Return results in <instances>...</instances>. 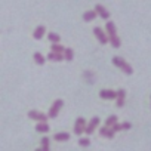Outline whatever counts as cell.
I'll return each mask as SVG.
<instances>
[{
	"label": "cell",
	"mask_w": 151,
	"mask_h": 151,
	"mask_svg": "<svg viewBox=\"0 0 151 151\" xmlns=\"http://www.w3.org/2000/svg\"><path fill=\"white\" fill-rule=\"evenodd\" d=\"M120 127H122V130H127V129L132 127V124L129 122H124V123H120Z\"/></svg>",
	"instance_id": "25"
},
{
	"label": "cell",
	"mask_w": 151,
	"mask_h": 151,
	"mask_svg": "<svg viewBox=\"0 0 151 151\" xmlns=\"http://www.w3.org/2000/svg\"><path fill=\"white\" fill-rule=\"evenodd\" d=\"M28 117L34 122H46L47 120V116L42 111H36V110H30L28 111Z\"/></svg>",
	"instance_id": "4"
},
{
	"label": "cell",
	"mask_w": 151,
	"mask_h": 151,
	"mask_svg": "<svg viewBox=\"0 0 151 151\" xmlns=\"http://www.w3.org/2000/svg\"><path fill=\"white\" fill-rule=\"evenodd\" d=\"M46 58H47L49 61H53V62H61V61H64V53H56V52H49Z\"/></svg>",
	"instance_id": "12"
},
{
	"label": "cell",
	"mask_w": 151,
	"mask_h": 151,
	"mask_svg": "<svg viewBox=\"0 0 151 151\" xmlns=\"http://www.w3.org/2000/svg\"><path fill=\"white\" fill-rule=\"evenodd\" d=\"M47 39H49L52 43H59V40H61L59 34H56V33H49V34H47Z\"/></svg>",
	"instance_id": "21"
},
{
	"label": "cell",
	"mask_w": 151,
	"mask_h": 151,
	"mask_svg": "<svg viewBox=\"0 0 151 151\" xmlns=\"http://www.w3.org/2000/svg\"><path fill=\"white\" fill-rule=\"evenodd\" d=\"M99 133H101V136H104V138L113 139L116 132H114V130H113L110 126H104V127H101V129H99Z\"/></svg>",
	"instance_id": "10"
},
{
	"label": "cell",
	"mask_w": 151,
	"mask_h": 151,
	"mask_svg": "<svg viewBox=\"0 0 151 151\" xmlns=\"http://www.w3.org/2000/svg\"><path fill=\"white\" fill-rule=\"evenodd\" d=\"M117 95H116V99H117V102H116V105L119 107V108H122L123 105H124V98H126V91L124 89H119L117 92H116Z\"/></svg>",
	"instance_id": "8"
},
{
	"label": "cell",
	"mask_w": 151,
	"mask_h": 151,
	"mask_svg": "<svg viewBox=\"0 0 151 151\" xmlns=\"http://www.w3.org/2000/svg\"><path fill=\"white\" fill-rule=\"evenodd\" d=\"M96 17H98V15H96L95 11H88V12L83 14V21H85V22H91V21H93Z\"/></svg>",
	"instance_id": "14"
},
{
	"label": "cell",
	"mask_w": 151,
	"mask_h": 151,
	"mask_svg": "<svg viewBox=\"0 0 151 151\" xmlns=\"http://www.w3.org/2000/svg\"><path fill=\"white\" fill-rule=\"evenodd\" d=\"M85 129H86V120L83 117H79L74 123V133L82 135V133H85Z\"/></svg>",
	"instance_id": "3"
},
{
	"label": "cell",
	"mask_w": 151,
	"mask_h": 151,
	"mask_svg": "<svg viewBox=\"0 0 151 151\" xmlns=\"http://www.w3.org/2000/svg\"><path fill=\"white\" fill-rule=\"evenodd\" d=\"M99 117H93L91 122H89V124H86V129H85V133H88V135H92L93 133V130L98 127V124H99Z\"/></svg>",
	"instance_id": "6"
},
{
	"label": "cell",
	"mask_w": 151,
	"mask_h": 151,
	"mask_svg": "<svg viewBox=\"0 0 151 151\" xmlns=\"http://www.w3.org/2000/svg\"><path fill=\"white\" fill-rule=\"evenodd\" d=\"M93 11H95V12H96V15H98V17H101L102 19H108V18H110V12H108L102 5H96Z\"/></svg>",
	"instance_id": "7"
},
{
	"label": "cell",
	"mask_w": 151,
	"mask_h": 151,
	"mask_svg": "<svg viewBox=\"0 0 151 151\" xmlns=\"http://www.w3.org/2000/svg\"><path fill=\"white\" fill-rule=\"evenodd\" d=\"M42 150H43V151H47V150H49V138H47V136L42 138Z\"/></svg>",
	"instance_id": "23"
},
{
	"label": "cell",
	"mask_w": 151,
	"mask_h": 151,
	"mask_svg": "<svg viewBox=\"0 0 151 151\" xmlns=\"http://www.w3.org/2000/svg\"><path fill=\"white\" fill-rule=\"evenodd\" d=\"M64 46H61L59 43H52V47H50V50L52 52H56V53H64Z\"/></svg>",
	"instance_id": "20"
},
{
	"label": "cell",
	"mask_w": 151,
	"mask_h": 151,
	"mask_svg": "<svg viewBox=\"0 0 151 151\" xmlns=\"http://www.w3.org/2000/svg\"><path fill=\"white\" fill-rule=\"evenodd\" d=\"M45 34H46V27H45V25H39V27L34 30L33 37H34L36 40H40V39H43Z\"/></svg>",
	"instance_id": "11"
},
{
	"label": "cell",
	"mask_w": 151,
	"mask_h": 151,
	"mask_svg": "<svg viewBox=\"0 0 151 151\" xmlns=\"http://www.w3.org/2000/svg\"><path fill=\"white\" fill-rule=\"evenodd\" d=\"M105 30H107L108 36H114V34H117V28H116V24H114V22H111V21H108V22L105 24Z\"/></svg>",
	"instance_id": "15"
},
{
	"label": "cell",
	"mask_w": 151,
	"mask_h": 151,
	"mask_svg": "<svg viewBox=\"0 0 151 151\" xmlns=\"http://www.w3.org/2000/svg\"><path fill=\"white\" fill-rule=\"evenodd\" d=\"M33 58H34V62H36V64H39V65H43V64L46 62V58H45L40 52H34Z\"/></svg>",
	"instance_id": "18"
},
{
	"label": "cell",
	"mask_w": 151,
	"mask_h": 151,
	"mask_svg": "<svg viewBox=\"0 0 151 151\" xmlns=\"http://www.w3.org/2000/svg\"><path fill=\"white\" fill-rule=\"evenodd\" d=\"M62 105H64V101H62V99H56V101L52 104V107L49 108L47 117H49V119H56L58 114H59V110L62 108Z\"/></svg>",
	"instance_id": "2"
},
{
	"label": "cell",
	"mask_w": 151,
	"mask_h": 151,
	"mask_svg": "<svg viewBox=\"0 0 151 151\" xmlns=\"http://www.w3.org/2000/svg\"><path fill=\"white\" fill-rule=\"evenodd\" d=\"M113 64L116 65V67H119L124 74H127V76H130V74H133V68L123 59V58H119V56H114L113 58Z\"/></svg>",
	"instance_id": "1"
},
{
	"label": "cell",
	"mask_w": 151,
	"mask_h": 151,
	"mask_svg": "<svg viewBox=\"0 0 151 151\" xmlns=\"http://www.w3.org/2000/svg\"><path fill=\"white\" fill-rule=\"evenodd\" d=\"M111 129H113L114 132H120V130H122V127H120V123H117V122H116V123L111 126Z\"/></svg>",
	"instance_id": "26"
},
{
	"label": "cell",
	"mask_w": 151,
	"mask_h": 151,
	"mask_svg": "<svg viewBox=\"0 0 151 151\" xmlns=\"http://www.w3.org/2000/svg\"><path fill=\"white\" fill-rule=\"evenodd\" d=\"M93 34L96 36V39L99 40V43H101V45H107V43H108V36L104 33V30H102V28L95 27V28H93Z\"/></svg>",
	"instance_id": "5"
},
{
	"label": "cell",
	"mask_w": 151,
	"mask_h": 151,
	"mask_svg": "<svg viewBox=\"0 0 151 151\" xmlns=\"http://www.w3.org/2000/svg\"><path fill=\"white\" fill-rule=\"evenodd\" d=\"M36 132H39V133H46V132H49V124H47L46 122H39V123L36 124Z\"/></svg>",
	"instance_id": "13"
},
{
	"label": "cell",
	"mask_w": 151,
	"mask_h": 151,
	"mask_svg": "<svg viewBox=\"0 0 151 151\" xmlns=\"http://www.w3.org/2000/svg\"><path fill=\"white\" fill-rule=\"evenodd\" d=\"M116 122H117V116H114V114H113V116H110V117L105 120V126H110V127H111Z\"/></svg>",
	"instance_id": "22"
},
{
	"label": "cell",
	"mask_w": 151,
	"mask_h": 151,
	"mask_svg": "<svg viewBox=\"0 0 151 151\" xmlns=\"http://www.w3.org/2000/svg\"><path fill=\"white\" fill-rule=\"evenodd\" d=\"M73 58H74V50H73L71 47L64 49V59H67V61L70 62V61H73Z\"/></svg>",
	"instance_id": "19"
},
{
	"label": "cell",
	"mask_w": 151,
	"mask_h": 151,
	"mask_svg": "<svg viewBox=\"0 0 151 151\" xmlns=\"http://www.w3.org/2000/svg\"><path fill=\"white\" fill-rule=\"evenodd\" d=\"M108 42L111 43V46H113L114 49L120 47V45H122V42H120V39H119L117 34H114V36H108Z\"/></svg>",
	"instance_id": "16"
},
{
	"label": "cell",
	"mask_w": 151,
	"mask_h": 151,
	"mask_svg": "<svg viewBox=\"0 0 151 151\" xmlns=\"http://www.w3.org/2000/svg\"><path fill=\"white\" fill-rule=\"evenodd\" d=\"M116 91H111V89H102L99 91V96L102 99H116Z\"/></svg>",
	"instance_id": "9"
},
{
	"label": "cell",
	"mask_w": 151,
	"mask_h": 151,
	"mask_svg": "<svg viewBox=\"0 0 151 151\" xmlns=\"http://www.w3.org/2000/svg\"><path fill=\"white\" fill-rule=\"evenodd\" d=\"M53 139H55V141H58V142H65V141H68V139H70V133H67V132L56 133V135L53 136Z\"/></svg>",
	"instance_id": "17"
},
{
	"label": "cell",
	"mask_w": 151,
	"mask_h": 151,
	"mask_svg": "<svg viewBox=\"0 0 151 151\" xmlns=\"http://www.w3.org/2000/svg\"><path fill=\"white\" fill-rule=\"evenodd\" d=\"M79 145L86 148V147L91 145V139H89V138H80V139H79Z\"/></svg>",
	"instance_id": "24"
}]
</instances>
